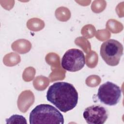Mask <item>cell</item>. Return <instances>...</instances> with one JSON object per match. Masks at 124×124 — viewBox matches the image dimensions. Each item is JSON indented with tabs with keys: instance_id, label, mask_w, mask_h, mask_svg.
<instances>
[{
	"instance_id": "6da1fadb",
	"label": "cell",
	"mask_w": 124,
	"mask_h": 124,
	"mask_svg": "<svg viewBox=\"0 0 124 124\" xmlns=\"http://www.w3.org/2000/svg\"><path fill=\"white\" fill-rule=\"evenodd\" d=\"M46 97L48 101L63 112L73 109L78 102L76 89L72 84L66 82H57L50 85Z\"/></svg>"
},
{
	"instance_id": "7a4b0ae2",
	"label": "cell",
	"mask_w": 124,
	"mask_h": 124,
	"mask_svg": "<svg viewBox=\"0 0 124 124\" xmlns=\"http://www.w3.org/2000/svg\"><path fill=\"white\" fill-rule=\"evenodd\" d=\"M30 124H64L62 114L54 107L49 104H40L30 112Z\"/></svg>"
},
{
	"instance_id": "3957f363",
	"label": "cell",
	"mask_w": 124,
	"mask_h": 124,
	"mask_svg": "<svg viewBox=\"0 0 124 124\" xmlns=\"http://www.w3.org/2000/svg\"><path fill=\"white\" fill-rule=\"evenodd\" d=\"M123 45L115 39H109L101 46L100 53L103 60L108 65H117L123 54Z\"/></svg>"
},
{
	"instance_id": "277c9868",
	"label": "cell",
	"mask_w": 124,
	"mask_h": 124,
	"mask_svg": "<svg viewBox=\"0 0 124 124\" xmlns=\"http://www.w3.org/2000/svg\"><path fill=\"white\" fill-rule=\"evenodd\" d=\"M122 90L116 84L107 81L100 86L97 94L99 101L108 106L117 104L121 97Z\"/></svg>"
},
{
	"instance_id": "5b68a950",
	"label": "cell",
	"mask_w": 124,
	"mask_h": 124,
	"mask_svg": "<svg viewBox=\"0 0 124 124\" xmlns=\"http://www.w3.org/2000/svg\"><path fill=\"white\" fill-rule=\"evenodd\" d=\"M85 64L83 52L77 48H71L64 54L61 60V66L65 70L76 72L81 70Z\"/></svg>"
},
{
	"instance_id": "8992f818",
	"label": "cell",
	"mask_w": 124,
	"mask_h": 124,
	"mask_svg": "<svg viewBox=\"0 0 124 124\" xmlns=\"http://www.w3.org/2000/svg\"><path fill=\"white\" fill-rule=\"evenodd\" d=\"M83 116L89 124H103L108 119V112L103 106L93 105L85 109Z\"/></svg>"
},
{
	"instance_id": "52a82bcc",
	"label": "cell",
	"mask_w": 124,
	"mask_h": 124,
	"mask_svg": "<svg viewBox=\"0 0 124 124\" xmlns=\"http://www.w3.org/2000/svg\"><path fill=\"white\" fill-rule=\"evenodd\" d=\"M6 124H25L27 121L26 118L22 115L14 114L12 115L10 118L6 119Z\"/></svg>"
}]
</instances>
